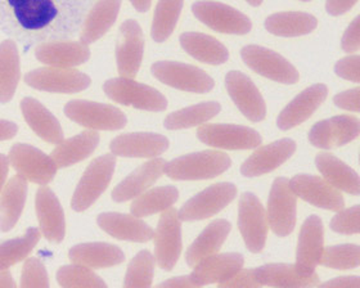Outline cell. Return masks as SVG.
Instances as JSON below:
<instances>
[{
  "label": "cell",
  "mask_w": 360,
  "mask_h": 288,
  "mask_svg": "<svg viewBox=\"0 0 360 288\" xmlns=\"http://www.w3.org/2000/svg\"><path fill=\"white\" fill-rule=\"evenodd\" d=\"M91 0H0V30L31 46L75 34Z\"/></svg>",
  "instance_id": "obj_1"
},
{
  "label": "cell",
  "mask_w": 360,
  "mask_h": 288,
  "mask_svg": "<svg viewBox=\"0 0 360 288\" xmlns=\"http://www.w3.org/2000/svg\"><path fill=\"white\" fill-rule=\"evenodd\" d=\"M231 165L229 156L223 152L202 151L166 162L164 173L175 181H200L223 174Z\"/></svg>",
  "instance_id": "obj_2"
},
{
  "label": "cell",
  "mask_w": 360,
  "mask_h": 288,
  "mask_svg": "<svg viewBox=\"0 0 360 288\" xmlns=\"http://www.w3.org/2000/svg\"><path fill=\"white\" fill-rule=\"evenodd\" d=\"M103 91L108 98L124 106L152 112H161L167 108V100L160 91L148 85L138 83L134 79H111L105 81Z\"/></svg>",
  "instance_id": "obj_3"
},
{
  "label": "cell",
  "mask_w": 360,
  "mask_h": 288,
  "mask_svg": "<svg viewBox=\"0 0 360 288\" xmlns=\"http://www.w3.org/2000/svg\"><path fill=\"white\" fill-rule=\"evenodd\" d=\"M116 166L115 155H103L94 159L85 170L83 178L76 187L75 193L72 196L71 206L72 209L82 213L89 209L102 193L107 190L108 184L112 179Z\"/></svg>",
  "instance_id": "obj_4"
},
{
  "label": "cell",
  "mask_w": 360,
  "mask_h": 288,
  "mask_svg": "<svg viewBox=\"0 0 360 288\" xmlns=\"http://www.w3.org/2000/svg\"><path fill=\"white\" fill-rule=\"evenodd\" d=\"M65 114L70 120L91 130H120L128 122L116 107L80 99L68 102Z\"/></svg>",
  "instance_id": "obj_5"
},
{
  "label": "cell",
  "mask_w": 360,
  "mask_h": 288,
  "mask_svg": "<svg viewBox=\"0 0 360 288\" xmlns=\"http://www.w3.org/2000/svg\"><path fill=\"white\" fill-rule=\"evenodd\" d=\"M152 74L161 83L179 91L207 93L214 88L212 77L203 70L180 62L161 61L152 65Z\"/></svg>",
  "instance_id": "obj_6"
},
{
  "label": "cell",
  "mask_w": 360,
  "mask_h": 288,
  "mask_svg": "<svg viewBox=\"0 0 360 288\" xmlns=\"http://www.w3.org/2000/svg\"><path fill=\"white\" fill-rule=\"evenodd\" d=\"M9 162L26 181L46 185L57 174L52 157L29 144H15L9 152Z\"/></svg>",
  "instance_id": "obj_7"
},
{
  "label": "cell",
  "mask_w": 360,
  "mask_h": 288,
  "mask_svg": "<svg viewBox=\"0 0 360 288\" xmlns=\"http://www.w3.org/2000/svg\"><path fill=\"white\" fill-rule=\"evenodd\" d=\"M237 196V188L232 183H218L188 199L180 209L179 219L183 221L202 220L220 213Z\"/></svg>",
  "instance_id": "obj_8"
},
{
  "label": "cell",
  "mask_w": 360,
  "mask_h": 288,
  "mask_svg": "<svg viewBox=\"0 0 360 288\" xmlns=\"http://www.w3.org/2000/svg\"><path fill=\"white\" fill-rule=\"evenodd\" d=\"M271 230L285 237L291 235L296 225V195L285 178H278L273 183L268 199V216Z\"/></svg>",
  "instance_id": "obj_9"
},
{
  "label": "cell",
  "mask_w": 360,
  "mask_h": 288,
  "mask_svg": "<svg viewBox=\"0 0 360 288\" xmlns=\"http://www.w3.org/2000/svg\"><path fill=\"white\" fill-rule=\"evenodd\" d=\"M193 15L212 30L223 34L245 35L252 29L248 15L217 1H197L192 6Z\"/></svg>",
  "instance_id": "obj_10"
},
{
  "label": "cell",
  "mask_w": 360,
  "mask_h": 288,
  "mask_svg": "<svg viewBox=\"0 0 360 288\" xmlns=\"http://www.w3.org/2000/svg\"><path fill=\"white\" fill-rule=\"evenodd\" d=\"M240 55L250 69L273 81L282 84L299 81L297 70L281 54L270 49L264 46H248L240 51Z\"/></svg>",
  "instance_id": "obj_11"
},
{
  "label": "cell",
  "mask_w": 360,
  "mask_h": 288,
  "mask_svg": "<svg viewBox=\"0 0 360 288\" xmlns=\"http://www.w3.org/2000/svg\"><path fill=\"white\" fill-rule=\"evenodd\" d=\"M238 227L243 241L251 252H260L265 247L268 220L262 202L254 193H243L238 207Z\"/></svg>",
  "instance_id": "obj_12"
},
{
  "label": "cell",
  "mask_w": 360,
  "mask_h": 288,
  "mask_svg": "<svg viewBox=\"0 0 360 288\" xmlns=\"http://www.w3.org/2000/svg\"><path fill=\"white\" fill-rule=\"evenodd\" d=\"M179 215L174 209H167L161 215L155 232V258L158 266L166 272L173 270L181 252V225Z\"/></svg>",
  "instance_id": "obj_13"
},
{
  "label": "cell",
  "mask_w": 360,
  "mask_h": 288,
  "mask_svg": "<svg viewBox=\"0 0 360 288\" xmlns=\"http://www.w3.org/2000/svg\"><path fill=\"white\" fill-rule=\"evenodd\" d=\"M25 83L38 91L72 94L85 91L90 85V77L77 70L44 67L29 72Z\"/></svg>",
  "instance_id": "obj_14"
},
{
  "label": "cell",
  "mask_w": 360,
  "mask_h": 288,
  "mask_svg": "<svg viewBox=\"0 0 360 288\" xmlns=\"http://www.w3.org/2000/svg\"><path fill=\"white\" fill-rule=\"evenodd\" d=\"M197 137L207 145L223 150H252L263 142L256 130L229 124L203 125L197 130Z\"/></svg>",
  "instance_id": "obj_15"
},
{
  "label": "cell",
  "mask_w": 360,
  "mask_h": 288,
  "mask_svg": "<svg viewBox=\"0 0 360 288\" xmlns=\"http://www.w3.org/2000/svg\"><path fill=\"white\" fill-rule=\"evenodd\" d=\"M290 187L296 197H300L310 205L330 211H340L345 206L340 190L326 179L314 175H296L290 181Z\"/></svg>",
  "instance_id": "obj_16"
},
{
  "label": "cell",
  "mask_w": 360,
  "mask_h": 288,
  "mask_svg": "<svg viewBox=\"0 0 360 288\" xmlns=\"http://www.w3.org/2000/svg\"><path fill=\"white\" fill-rule=\"evenodd\" d=\"M360 133V122L354 116H335L323 120L309 133V140L314 147L330 150L353 142Z\"/></svg>",
  "instance_id": "obj_17"
},
{
  "label": "cell",
  "mask_w": 360,
  "mask_h": 288,
  "mask_svg": "<svg viewBox=\"0 0 360 288\" xmlns=\"http://www.w3.org/2000/svg\"><path fill=\"white\" fill-rule=\"evenodd\" d=\"M144 53V37L139 23L128 20L120 26V37L116 46L117 69L121 77L134 79Z\"/></svg>",
  "instance_id": "obj_18"
},
{
  "label": "cell",
  "mask_w": 360,
  "mask_h": 288,
  "mask_svg": "<svg viewBox=\"0 0 360 288\" xmlns=\"http://www.w3.org/2000/svg\"><path fill=\"white\" fill-rule=\"evenodd\" d=\"M225 85L233 102L248 120L259 122L265 119V102L250 77L238 71H231L225 77Z\"/></svg>",
  "instance_id": "obj_19"
},
{
  "label": "cell",
  "mask_w": 360,
  "mask_h": 288,
  "mask_svg": "<svg viewBox=\"0 0 360 288\" xmlns=\"http://www.w3.org/2000/svg\"><path fill=\"white\" fill-rule=\"evenodd\" d=\"M324 233L323 223L319 216L311 215L301 227L297 251H296V269L302 275L315 273V268L322 256Z\"/></svg>",
  "instance_id": "obj_20"
},
{
  "label": "cell",
  "mask_w": 360,
  "mask_h": 288,
  "mask_svg": "<svg viewBox=\"0 0 360 288\" xmlns=\"http://www.w3.org/2000/svg\"><path fill=\"white\" fill-rule=\"evenodd\" d=\"M245 258L237 252L214 254L202 258L195 266L191 273L192 281L197 287H202L211 283H220L226 281L242 269Z\"/></svg>",
  "instance_id": "obj_21"
},
{
  "label": "cell",
  "mask_w": 360,
  "mask_h": 288,
  "mask_svg": "<svg viewBox=\"0 0 360 288\" xmlns=\"http://www.w3.org/2000/svg\"><path fill=\"white\" fill-rule=\"evenodd\" d=\"M295 151L296 143L288 138L264 145L243 162L240 167V173L248 178L268 174L281 165H283L285 161L292 156Z\"/></svg>",
  "instance_id": "obj_22"
},
{
  "label": "cell",
  "mask_w": 360,
  "mask_h": 288,
  "mask_svg": "<svg viewBox=\"0 0 360 288\" xmlns=\"http://www.w3.org/2000/svg\"><path fill=\"white\" fill-rule=\"evenodd\" d=\"M328 96V89L323 84H315L283 108L278 116L277 125L281 130H290L307 122L319 108Z\"/></svg>",
  "instance_id": "obj_23"
},
{
  "label": "cell",
  "mask_w": 360,
  "mask_h": 288,
  "mask_svg": "<svg viewBox=\"0 0 360 288\" xmlns=\"http://www.w3.org/2000/svg\"><path fill=\"white\" fill-rule=\"evenodd\" d=\"M38 61L51 67L72 69L80 66L90 58L89 46L82 41H46L35 49Z\"/></svg>",
  "instance_id": "obj_24"
},
{
  "label": "cell",
  "mask_w": 360,
  "mask_h": 288,
  "mask_svg": "<svg viewBox=\"0 0 360 288\" xmlns=\"http://www.w3.org/2000/svg\"><path fill=\"white\" fill-rule=\"evenodd\" d=\"M37 214L45 238L51 242H62L66 233L65 214L58 198L48 187L39 188L37 193Z\"/></svg>",
  "instance_id": "obj_25"
},
{
  "label": "cell",
  "mask_w": 360,
  "mask_h": 288,
  "mask_svg": "<svg viewBox=\"0 0 360 288\" xmlns=\"http://www.w3.org/2000/svg\"><path fill=\"white\" fill-rule=\"evenodd\" d=\"M110 148L115 156L156 157L169 148V140L155 133H131L115 138Z\"/></svg>",
  "instance_id": "obj_26"
},
{
  "label": "cell",
  "mask_w": 360,
  "mask_h": 288,
  "mask_svg": "<svg viewBox=\"0 0 360 288\" xmlns=\"http://www.w3.org/2000/svg\"><path fill=\"white\" fill-rule=\"evenodd\" d=\"M98 225L107 235H112L117 240L131 242H148L155 232L143 220L134 215L119 213L101 214L97 219Z\"/></svg>",
  "instance_id": "obj_27"
},
{
  "label": "cell",
  "mask_w": 360,
  "mask_h": 288,
  "mask_svg": "<svg viewBox=\"0 0 360 288\" xmlns=\"http://www.w3.org/2000/svg\"><path fill=\"white\" fill-rule=\"evenodd\" d=\"M255 280L260 286L283 288H305L319 286L318 274L302 275L295 264H268L254 269Z\"/></svg>",
  "instance_id": "obj_28"
},
{
  "label": "cell",
  "mask_w": 360,
  "mask_h": 288,
  "mask_svg": "<svg viewBox=\"0 0 360 288\" xmlns=\"http://www.w3.org/2000/svg\"><path fill=\"white\" fill-rule=\"evenodd\" d=\"M165 164L166 161L164 159H153L138 167L113 190V201L125 202L141 196L150 185L158 182L160 176L164 173Z\"/></svg>",
  "instance_id": "obj_29"
},
{
  "label": "cell",
  "mask_w": 360,
  "mask_h": 288,
  "mask_svg": "<svg viewBox=\"0 0 360 288\" xmlns=\"http://www.w3.org/2000/svg\"><path fill=\"white\" fill-rule=\"evenodd\" d=\"M68 258L77 266L101 269L119 266L125 260V255L117 246L110 243L91 242L76 244L68 252Z\"/></svg>",
  "instance_id": "obj_30"
},
{
  "label": "cell",
  "mask_w": 360,
  "mask_h": 288,
  "mask_svg": "<svg viewBox=\"0 0 360 288\" xmlns=\"http://www.w3.org/2000/svg\"><path fill=\"white\" fill-rule=\"evenodd\" d=\"M21 111L26 122L45 142L58 144L63 140V130L58 120L39 100L23 98Z\"/></svg>",
  "instance_id": "obj_31"
},
{
  "label": "cell",
  "mask_w": 360,
  "mask_h": 288,
  "mask_svg": "<svg viewBox=\"0 0 360 288\" xmlns=\"http://www.w3.org/2000/svg\"><path fill=\"white\" fill-rule=\"evenodd\" d=\"M315 165L327 182L338 190H344L353 196H359V175L345 162L330 153H319L315 159Z\"/></svg>",
  "instance_id": "obj_32"
},
{
  "label": "cell",
  "mask_w": 360,
  "mask_h": 288,
  "mask_svg": "<svg viewBox=\"0 0 360 288\" xmlns=\"http://www.w3.org/2000/svg\"><path fill=\"white\" fill-rule=\"evenodd\" d=\"M120 7L121 0H98L84 22L80 34L82 43L89 46L102 38L112 27Z\"/></svg>",
  "instance_id": "obj_33"
},
{
  "label": "cell",
  "mask_w": 360,
  "mask_h": 288,
  "mask_svg": "<svg viewBox=\"0 0 360 288\" xmlns=\"http://www.w3.org/2000/svg\"><path fill=\"white\" fill-rule=\"evenodd\" d=\"M231 223L224 219L215 220L210 223L188 249L186 255L188 266H195L202 258L217 254L231 233Z\"/></svg>",
  "instance_id": "obj_34"
},
{
  "label": "cell",
  "mask_w": 360,
  "mask_h": 288,
  "mask_svg": "<svg viewBox=\"0 0 360 288\" xmlns=\"http://www.w3.org/2000/svg\"><path fill=\"white\" fill-rule=\"evenodd\" d=\"M27 196V182L21 175H15L7 183L0 197V230L13 229L23 211Z\"/></svg>",
  "instance_id": "obj_35"
},
{
  "label": "cell",
  "mask_w": 360,
  "mask_h": 288,
  "mask_svg": "<svg viewBox=\"0 0 360 288\" xmlns=\"http://www.w3.org/2000/svg\"><path fill=\"white\" fill-rule=\"evenodd\" d=\"M180 44L197 61L209 65H223L229 58V52L220 41L200 32H186L180 35Z\"/></svg>",
  "instance_id": "obj_36"
},
{
  "label": "cell",
  "mask_w": 360,
  "mask_h": 288,
  "mask_svg": "<svg viewBox=\"0 0 360 288\" xmlns=\"http://www.w3.org/2000/svg\"><path fill=\"white\" fill-rule=\"evenodd\" d=\"M99 144V134L96 131H84L76 137L58 143L52 152V159L57 167H68L88 159Z\"/></svg>",
  "instance_id": "obj_37"
},
{
  "label": "cell",
  "mask_w": 360,
  "mask_h": 288,
  "mask_svg": "<svg viewBox=\"0 0 360 288\" xmlns=\"http://www.w3.org/2000/svg\"><path fill=\"white\" fill-rule=\"evenodd\" d=\"M265 29L270 34L283 37V38H293L310 34L318 26V20L314 15L302 12H283L271 15L265 20Z\"/></svg>",
  "instance_id": "obj_38"
},
{
  "label": "cell",
  "mask_w": 360,
  "mask_h": 288,
  "mask_svg": "<svg viewBox=\"0 0 360 288\" xmlns=\"http://www.w3.org/2000/svg\"><path fill=\"white\" fill-rule=\"evenodd\" d=\"M20 77L18 49L15 41L6 40L0 44V103H7L13 98Z\"/></svg>",
  "instance_id": "obj_39"
},
{
  "label": "cell",
  "mask_w": 360,
  "mask_h": 288,
  "mask_svg": "<svg viewBox=\"0 0 360 288\" xmlns=\"http://www.w3.org/2000/svg\"><path fill=\"white\" fill-rule=\"evenodd\" d=\"M178 198L179 192L175 187H158L138 196L130 207V211L138 218L164 213L178 201Z\"/></svg>",
  "instance_id": "obj_40"
},
{
  "label": "cell",
  "mask_w": 360,
  "mask_h": 288,
  "mask_svg": "<svg viewBox=\"0 0 360 288\" xmlns=\"http://www.w3.org/2000/svg\"><path fill=\"white\" fill-rule=\"evenodd\" d=\"M220 110L221 107L218 102H203L169 114L165 119L164 126L167 130L193 128L215 117L220 112Z\"/></svg>",
  "instance_id": "obj_41"
},
{
  "label": "cell",
  "mask_w": 360,
  "mask_h": 288,
  "mask_svg": "<svg viewBox=\"0 0 360 288\" xmlns=\"http://www.w3.org/2000/svg\"><path fill=\"white\" fill-rule=\"evenodd\" d=\"M183 8V0H160L153 15L150 37L162 43L173 34Z\"/></svg>",
  "instance_id": "obj_42"
},
{
  "label": "cell",
  "mask_w": 360,
  "mask_h": 288,
  "mask_svg": "<svg viewBox=\"0 0 360 288\" xmlns=\"http://www.w3.org/2000/svg\"><path fill=\"white\" fill-rule=\"evenodd\" d=\"M40 232L37 228H29L21 238L11 240L0 244V269H8L27 258L38 244Z\"/></svg>",
  "instance_id": "obj_43"
},
{
  "label": "cell",
  "mask_w": 360,
  "mask_h": 288,
  "mask_svg": "<svg viewBox=\"0 0 360 288\" xmlns=\"http://www.w3.org/2000/svg\"><path fill=\"white\" fill-rule=\"evenodd\" d=\"M155 274V258L150 251H141L130 261L124 281V287L148 288Z\"/></svg>",
  "instance_id": "obj_44"
},
{
  "label": "cell",
  "mask_w": 360,
  "mask_h": 288,
  "mask_svg": "<svg viewBox=\"0 0 360 288\" xmlns=\"http://www.w3.org/2000/svg\"><path fill=\"white\" fill-rule=\"evenodd\" d=\"M57 282L63 288H107L103 280L83 266H65L57 272Z\"/></svg>",
  "instance_id": "obj_45"
},
{
  "label": "cell",
  "mask_w": 360,
  "mask_h": 288,
  "mask_svg": "<svg viewBox=\"0 0 360 288\" xmlns=\"http://www.w3.org/2000/svg\"><path fill=\"white\" fill-rule=\"evenodd\" d=\"M319 264L332 269H355L360 264L358 244H338L323 250Z\"/></svg>",
  "instance_id": "obj_46"
},
{
  "label": "cell",
  "mask_w": 360,
  "mask_h": 288,
  "mask_svg": "<svg viewBox=\"0 0 360 288\" xmlns=\"http://www.w3.org/2000/svg\"><path fill=\"white\" fill-rule=\"evenodd\" d=\"M21 287L48 288L49 280L45 266L39 258H30L26 260L21 275Z\"/></svg>",
  "instance_id": "obj_47"
},
{
  "label": "cell",
  "mask_w": 360,
  "mask_h": 288,
  "mask_svg": "<svg viewBox=\"0 0 360 288\" xmlns=\"http://www.w3.org/2000/svg\"><path fill=\"white\" fill-rule=\"evenodd\" d=\"M360 207L353 206L346 210H340V213L330 221V228L336 233L341 235H356L359 233Z\"/></svg>",
  "instance_id": "obj_48"
},
{
  "label": "cell",
  "mask_w": 360,
  "mask_h": 288,
  "mask_svg": "<svg viewBox=\"0 0 360 288\" xmlns=\"http://www.w3.org/2000/svg\"><path fill=\"white\" fill-rule=\"evenodd\" d=\"M360 57L359 55H349L346 58H342L338 61L335 66V72L336 75L350 80L353 83H359L360 81Z\"/></svg>",
  "instance_id": "obj_49"
},
{
  "label": "cell",
  "mask_w": 360,
  "mask_h": 288,
  "mask_svg": "<svg viewBox=\"0 0 360 288\" xmlns=\"http://www.w3.org/2000/svg\"><path fill=\"white\" fill-rule=\"evenodd\" d=\"M219 287L224 288H254L262 287L255 280L254 269H240L229 280L218 283Z\"/></svg>",
  "instance_id": "obj_50"
},
{
  "label": "cell",
  "mask_w": 360,
  "mask_h": 288,
  "mask_svg": "<svg viewBox=\"0 0 360 288\" xmlns=\"http://www.w3.org/2000/svg\"><path fill=\"white\" fill-rule=\"evenodd\" d=\"M360 88H355L352 91H342L338 96H335L333 102L336 106L346 110V111H353V112H359Z\"/></svg>",
  "instance_id": "obj_51"
},
{
  "label": "cell",
  "mask_w": 360,
  "mask_h": 288,
  "mask_svg": "<svg viewBox=\"0 0 360 288\" xmlns=\"http://www.w3.org/2000/svg\"><path fill=\"white\" fill-rule=\"evenodd\" d=\"M360 48V17L358 15L347 27L342 38V49L345 52H356Z\"/></svg>",
  "instance_id": "obj_52"
},
{
  "label": "cell",
  "mask_w": 360,
  "mask_h": 288,
  "mask_svg": "<svg viewBox=\"0 0 360 288\" xmlns=\"http://www.w3.org/2000/svg\"><path fill=\"white\" fill-rule=\"evenodd\" d=\"M358 0H327L326 9L330 15H344L356 4Z\"/></svg>",
  "instance_id": "obj_53"
},
{
  "label": "cell",
  "mask_w": 360,
  "mask_h": 288,
  "mask_svg": "<svg viewBox=\"0 0 360 288\" xmlns=\"http://www.w3.org/2000/svg\"><path fill=\"white\" fill-rule=\"evenodd\" d=\"M321 287H359L360 280L359 277L354 275V277H341V278H336L333 281L326 282L321 284Z\"/></svg>",
  "instance_id": "obj_54"
},
{
  "label": "cell",
  "mask_w": 360,
  "mask_h": 288,
  "mask_svg": "<svg viewBox=\"0 0 360 288\" xmlns=\"http://www.w3.org/2000/svg\"><path fill=\"white\" fill-rule=\"evenodd\" d=\"M158 287L191 288L197 287V286H195V282L192 281L191 275H187V277H176V278H172L164 283H160Z\"/></svg>",
  "instance_id": "obj_55"
},
{
  "label": "cell",
  "mask_w": 360,
  "mask_h": 288,
  "mask_svg": "<svg viewBox=\"0 0 360 288\" xmlns=\"http://www.w3.org/2000/svg\"><path fill=\"white\" fill-rule=\"evenodd\" d=\"M18 128L15 122L0 120V140H7L15 137Z\"/></svg>",
  "instance_id": "obj_56"
},
{
  "label": "cell",
  "mask_w": 360,
  "mask_h": 288,
  "mask_svg": "<svg viewBox=\"0 0 360 288\" xmlns=\"http://www.w3.org/2000/svg\"><path fill=\"white\" fill-rule=\"evenodd\" d=\"M8 170H9V159L4 155H0V190L7 179Z\"/></svg>",
  "instance_id": "obj_57"
},
{
  "label": "cell",
  "mask_w": 360,
  "mask_h": 288,
  "mask_svg": "<svg viewBox=\"0 0 360 288\" xmlns=\"http://www.w3.org/2000/svg\"><path fill=\"white\" fill-rule=\"evenodd\" d=\"M0 287H17L12 274L8 272V269H0Z\"/></svg>",
  "instance_id": "obj_58"
},
{
  "label": "cell",
  "mask_w": 360,
  "mask_h": 288,
  "mask_svg": "<svg viewBox=\"0 0 360 288\" xmlns=\"http://www.w3.org/2000/svg\"><path fill=\"white\" fill-rule=\"evenodd\" d=\"M138 12H147L150 8V0H130Z\"/></svg>",
  "instance_id": "obj_59"
},
{
  "label": "cell",
  "mask_w": 360,
  "mask_h": 288,
  "mask_svg": "<svg viewBox=\"0 0 360 288\" xmlns=\"http://www.w3.org/2000/svg\"><path fill=\"white\" fill-rule=\"evenodd\" d=\"M248 1L254 7H257V6H260L263 3V0H248Z\"/></svg>",
  "instance_id": "obj_60"
},
{
  "label": "cell",
  "mask_w": 360,
  "mask_h": 288,
  "mask_svg": "<svg viewBox=\"0 0 360 288\" xmlns=\"http://www.w3.org/2000/svg\"><path fill=\"white\" fill-rule=\"evenodd\" d=\"M302 1H310V0H302Z\"/></svg>",
  "instance_id": "obj_61"
}]
</instances>
